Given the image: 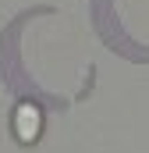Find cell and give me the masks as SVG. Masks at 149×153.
<instances>
[{
    "instance_id": "6da1fadb",
    "label": "cell",
    "mask_w": 149,
    "mask_h": 153,
    "mask_svg": "<svg viewBox=\"0 0 149 153\" xmlns=\"http://www.w3.org/2000/svg\"><path fill=\"white\" fill-rule=\"evenodd\" d=\"M39 128H43L39 107L36 103H18V111H14V135H18V143H36Z\"/></svg>"
}]
</instances>
